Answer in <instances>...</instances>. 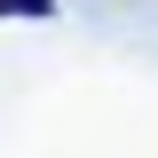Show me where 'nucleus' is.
Masks as SVG:
<instances>
[{
	"label": "nucleus",
	"instance_id": "1",
	"mask_svg": "<svg viewBox=\"0 0 158 158\" xmlns=\"http://www.w3.org/2000/svg\"><path fill=\"white\" fill-rule=\"evenodd\" d=\"M0 16H56V0H0Z\"/></svg>",
	"mask_w": 158,
	"mask_h": 158
}]
</instances>
